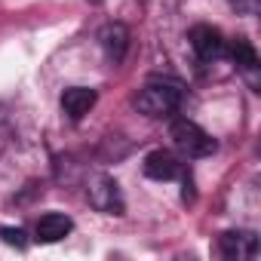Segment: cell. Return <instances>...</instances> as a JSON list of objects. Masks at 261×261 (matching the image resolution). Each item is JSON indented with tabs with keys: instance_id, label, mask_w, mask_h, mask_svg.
<instances>
[{
	"instance_id": "6da1fadb",
	"label": "cell",
	"mask_w": 261,
	"mask_h": 261,
	"mask_svg": "<svg viewBox=\"0 0 261 261\" xmlns=\"http://www.w3.org/2000/svg\"><path fill=\"white\" fill-rule=\"evenodd\" d=\"M181 105V89L175 83H163V80H151L142 86V92L136 95V108L145 117H169L175 114Z\"/></svg>"
},
{
	"instance_id": "7a4b0ae2",
	"label": "cell",
	"mask_w": 261,
	"mask_h": 261,
	"mask_svg": "<svg viewBox=\"0 0 261 261\" xmlns=\"http://www.w3.org/2000/svg\"><path fill=\"white\" fill-rule=\"evenodd\" d=\"M169 139H172V145L185 154V157H209V154H215V139L206 133V129H200L194 120H188V117H178V120H172V126H169Z\"/></svg>"
},
{
	"instance_id": "3957f363",
	"label": "cell",
	"mask_w": 261,
	"mask_h": 261,
	"mask_svg": "<svg viewBox=\"0 0 261 261\" xmlns=\"http://www.w3.org/2000/svg\"><path fill=\"white\" fill-rule=\"evenodd\" d=\"M188 40H191V46H194V53H197L200 62H215V59H221V56H224V46H227L224 37H221V31L212 28V25H194L191 34H188Z\"/></svg>"
},
{
	"instance_id": "277c9868",
	"label": "cell",
	"mask_w": 261,
	"mask_h": 261,
	"mask_svg": "<svg viewBox=\"0 0 261 261\" xmlns=\"http://www.w3.org/2000/svg\"><path fill=\"white\" fill-rule=\"evenodd\" d=\"M89 203H92L98 212H108V215H120V212H123V200H120L117 181L108 178V175L92 178V185H89Z\"/></svg>"
},
{
	"instance_id": "5b68a950",
	"label": "cell",
	"mask_w": 261,
	"mask_h": 261,
	"mask_svg": "<svg viewBox=\"0 0 261 261\" xmlns=\"http://www.w3.org/2000/svg\"><path fill=\"white\" fill-rule=\"evenodd\" d=\"M218 252L224 258H237V261L255 258L258 255V237L252 230H227L218 237Z\"/></svg>"
},
{
	"instance_id": "8992f818",
	"label": "cell",
	"mask_w": 261,
	"mask_h": 261,
	"mask_svg": "<svg viewBox=\"0 0 261 261\" xmlns=\"http://www.w3.org/2000/svg\"><path fill=\"white\" fill-rule=\"evenodd\" d=\"M181 172H185V166H181V160L172 151H163L160 148V151H151L145 157V175L154 178V181H172Z\"/></svg>"
},
{
	"instance_id": "52a82bcc",
	"label": "cell",
	"mask_w": 261,
	"mask_h": 261,
	"mask_svg": "<svg viewBox=\"0 0 261 261\" xmlns=\"http://www.w3.org/2000/svg\"><path fill=\"white\" fill-rule=\"evenodd\" d=\"M98 43H101L105 56H108L114 65H120V62L126 59V53H129V28H126L123 22H111V25H105V28L98 31Z\"/></svg>"
},
{
	"instance_id": "ba28073f",
	"label": "cell",
	"mask_w": 261,
	"mask_h": 261,
	"mask_svg": "<svg viewBox=\"0 0 261 261\" xmlns=\"http://www.w3.org/2000/svg\"><path fill=\"white\" fill-rule=\"evenodd\" d=\"M98 101V92L89 86H71L62 92V114H68V120H83Z\"/></svg>"
},
{
	"instance_id": "9c48e42d",
	"label": "cell",
	"mask_w": 261,
	"mask_h": 261,
	"mask_svg": "<svg viewBox=\"0 0 261 261\" xmlns=\"http://www.w3.org/2000/svg\"><path fill=\"white\" fill-rule=\"evenodd\" d=\"M71 230H74V221H71L68 215H62V212H46V215H40V218H37V227H34V233H37L40 243H59V240H65Z\"/></svg>"
},
{
	"instance_id": "30bf717a",
	"label": "cell",
	"mask_w": 261,
	"mask_h": 261,
	"mask_svg": "<svg viewBox=\"0 0 261 261\" xmlns=\"http://www.w3.org/2000/svg\"><path fill=\"white\" fill-rule=\"evenodd\" d=\"M224 53H230V59H233L243 71H255V68H258V53H255V46H252L246 37H237L230 46H224Z\"/></svg>"
},
{
	"instance_id": "8fae6325",
	"label": "cell",
	"mask_w": 261,
	"mask_h": 261,
	"mask_svg": "<svg viewBox=\"0 0 261 261\" xmlns=\"http://www.w3.org/2000/svg\"><path fill=\"white\" fill-rule=\"evenodd\" d=\"M0 240L10 243V246H19V249H25V243H28L22 227H4V224H0Z\"/></svg>"
},
{
	"instance_id": "7c38bea8",
	"label": "cell",
	"mask_w": 261,
	"mask_h": 261,
	"mask_svg": "<svg viewBox=\"0 0 261 261\" xmlns=\"http://www.w3.org/2000/svg\"><path fill=\"white\" fill-rule=\"evenodd\" d=\"M230 7H233L237 13H246V16H252V13L258 10V0H230Z\"/></svg>"
},
{
	"instance_id": "4fadbf2b",
	"label": "cell",
	"mask_w": 261,
	"mask_h": 261,
	"mask_svg": "<svg viewBox=\"0 0 261 261\" xmlns=\"http://www.w3.org/2000/svg\"><path fill=\"white\" fill-rule=\"evenodd\" d=\"M92 4H98V0H92Z\"/></svg>"
}]
</instances>
